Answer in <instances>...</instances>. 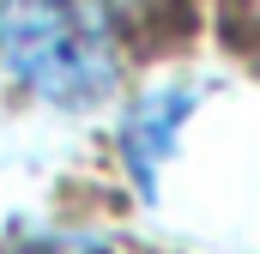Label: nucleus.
<instances>
[{
  "label": "nucleus",
  "instance_id": "f03ea898",
  "mask_svg": "<svg viewBox=\"0 0 260 254\" xmlns=\"http://www.w3.org/2000/svg\"><path fill=\"white\" fill-rule=\"evenodd\" d=\"M200 91L194 85H151L145 97H133L121 109V127H115V145H121V170L133 176L139 194H157L164 182V164L176 157L182 133L194 121Z\"/></svg>",
  "mask_w": 260,
  "mask_h": 254
},
{
  "label": "nucleus",
  "instance_id": "f257e3e1",
  "mask_svg": "<svg viewBox=\"0 0 260 254\" xmlns=\"http://www.w3.org/2000/svg\"><path fill=\"white\" fill-rule=\"evenodd\" d=\"M0 73L49 109H97L121 85L115 18L97 0H0Z\"/></svg>",
  "mask_w": 260,
  "mask_h": 254
},
{
  "label": "nucleus",
  "instance_id": "7ed1b4c3",
  "mask_svg": "<svg viewBox=\"0 0 260 254\" xmlns=\"http://www.w3.org/2000/svg\"><path fill=\"white\" fill-rule=\"evenodd\" d=\"M6 254H115V242H103L91 230H30V236H18Z\"/></svg>",
  "mask_w": 260,
  "mask_h": 254
},
{
  "label": "nucleus",
  "instance_id": "20e7f679",
  "mask_svg": "<svg viewBox=\"0 0 260 254\" xmlns=\"http://www.w3.org/2000/svg\"><path fill=\"white\" fill-rule=\"evenodd\" d=\"M97 6H103L109 18H145V12H157L164 0H97Z\"/></svg>",
  "mask_w": 260,
  "mask_h": 254
}]
</instances>
